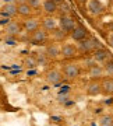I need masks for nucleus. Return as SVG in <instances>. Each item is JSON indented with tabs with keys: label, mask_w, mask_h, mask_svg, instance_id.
Here are the masks:
<instances>
[{
	"label": "nucleus",
	"mask_w": 113,
	"mask_h": 126,
	"mask_svg": "<svg viewBox=\"0 0 113 126\" xmlns=\"http://www.w3.org/2000/svg\"><path fill=\"white\" fill-rule=\"evenodd\" d=\"M57 27H59V30H62L63 32H66V34H70V32L74 30V28L77 27V23H75V20L73 17H70V16H62L59 20V23H57Z\"/></svg>",
	"instance_id": "f257e3e1"
},
{
	"label": "nucleus",
	"mask_w": 113,
	"mask_h": 126,
	"mask_svg": "<svg viewBox=\"0 0 113 126\" xmlns=\"http://www.w3.org/2000/svg\"><path fill=\"white\" fill-rule=\"evenodd\" d=\"M63 72H64V76L67 77L68 80H74L80 76V66L77 63H66L63 67Z\"/></svg>",
	"instance_id": "f03ea898"
},
{
	"label": "nucleus",
	"mask_w": 113,
	"mask_h": 126,
	"mask_svg": "<svg viewBox=\"0 0 113 126\" xmlns=\"http://www.w3.org/2000/svg\"><path fill=\"white\" fill-rule=\"evenodd\" d=\"M70 36H71V39L80 42V41L87 39V38L89 36V31H88L85 27H82V25H77V27L70 32Z\"/></svg>",
	"instance_id": "7ed1b4c3"
},
{
	"label": "nucleus",
	"mask_w": 113,
	"mask_h": 126,
	"mask_svg": "<svg viewBox=\"0 0 113 126\" xmlns=\"http://www.w3.org/2000/svg\"><path fill=\"white\" fill-rule=\"evenodd\" d=\"M92 58H94V60H95L96 63H106L109 62V60H112V53L109 52L106 48H102V49H98L94 52V55H92Z\"/></svg>",
	"instance_id": "20e7f679"
},
{
	"label": "nucleus",
	"mask_w": 113,
	"mask_h": 126,
	"mask_svg": "<svg viewBox=\"0 0 113 126\" xmlns=\"http://www.w3.org/2000/svg\"><path fill=\"white\" fill-rule=\"evenodd\" d=\"M78 55L77 48L73 44H64L63 46H60V56H63L64 59H73Z\"/></svg>",
	"instance_id": "39448f33"
},
{
	"label": "nucleus",
	"mask_w": 113,
	"mask_h": 126,
	"mask_svg": "<svg viewBox=\"0 0 113 126\" xmlns=\"http://www.w3.org/2000/svg\"><path fill=\"white\" fill-rule=\"evenodd\" d=\"M39 24H41V20L36 17H28L24 20L23 27L25 30V32H34L39 28Z\"/></svg>",
	"instance_id": "423d86ee"
},
{
	"label": "nucleus",
	"mask_w": 113,
	"mask_h": 126,
	"mask_svg": "<svg viewBox=\"0 0 113 126\" xmlns=\"http://www.w3.org/2000/svg\"><path fill=\"white\" fill-rule=\"evenodd\" d=\"M29 39H31V42H34V44H42V42H45V41L48 39V32H46L43 28H38L36 31L31 32Z\"/></svg>",
	"instance_id": "0eeeda50"
},
{
	"label": "nucleus",
	"mask_w": 113,
	"mask_h": 126,
	"mask_svg": "<svg viewBox=\"0 0 113 126\" xmlns=\"http://www.w3.org/2000/svg\"><path fill=\"white\" fill-rule=\"evenodd\" d=\"M91 36V35H89ZM88 36L87 39H82L77 44V52H80V53H91V52H94V48H92V42H91V38Z\"/></svg>",
	"instance_id": "6e6552de"
},
{
	"label": "nucleus",
	"mask_w": 113,
	"mask_h": 126,
	"mask_svg": "<svg viewBox=\"0 0 113 126\" xmlns=\"http://www.w3.org/2000/svg\"><path fill=\"white\" fill-rule=\"evenodd\" d=\"M100 83V93L103 95H112L113 94V79L112 77H105Z\"/></svg>",
	"instance_id": "1a4fd4ad"
},
{
	"label": "nucleus",
	"mask_w": 113,
	"mask_h": 126,
	"mask_svg": "<svg viewBox=\"0 0 113 126\" xmlns=\"http://www.w3.org/2000/svg\"><path fill=\"white\" fill-rule=\"evenodd\" d=\"M21 28L23 27H21L20 23H17V21H9L7 25H6V28H4V31L10 36H17L21 34Z\"/></svg>",
	"instance_id": "9d476101"
},
{
	"label": "nucleus",
	"mask_w": 113,
	"mask_h": 126,
	"mask_svg": "<svg viewBox=\"0 0 113 126\" xmlns=\"http://www.w3.org/2000/svg\"><path fill=\"white\" fill-rule=\"evenodd\" d=\"M46 80H48V83L49 84H59V83H62V80H63V74L59 72V70H56V69H52V70H49V72L46 73Z\"/></svg>",
	"instance_id": "9b49d317"
},
{
	"label": "nucleus",
	"mask_w": 113,
	"mask_h": 126,
	"mask_svg": "<svg viewBox=\"0 0 113 126\" xmlns=\"http://www.w3.org/2000/svg\"><path fill=\"white\" fill-rule=\"evenodd\" d=\"M42 10H43V13L46 14V16H53V14L57 13V10H59V6L56 4V3H53L52 0H43L42 1Z\"/></svg>",
	"instance_id": "f8f14e48"
},
{
	"label": "nucleus",
	"mask_w": 113,
	"mask_h": 126,
	"mask_svg": "<svg viewBox=\"0 0 113 126\" xmlns=\"http://www.w3.org/2000/svg\"><path fill=\"white\" fill-rule=\"evenodd\" d=\"M45 55L48 59H56L60 56V46L57 44H49L45 48Z\"/></svg>",
	"instance_id": "ddd939ff"
},
{
	"label": "nucleus",
	"mask_w": 113,
	"mask_h": 126,
	"mask_svg": "<svg viewBox=\"0 0 113 126\" xmlns=\"http://www.w3.org/2000/svg\"><path fill=\"white\" fill-rule=\"evenodd\" d=\"M87 9L91 14H100L103 11V4L100 3L99 0H89L88 4H87Z\"/></svg>",
	"instance_id": "4468645a"
},
{
	"label": "nucleus",
	"mask_w": 113,
	"mask_h": 126,
	"mask_svg": "<svg viewBox=\"0 0 113 126\" xmlns=\"http://www.w3.org/2000/svg\"><path fill=\"white\" fill-rule=\"evenodd\" d=\"M42 25H43V30H45L46 32H48V31H52V32H53L54 30L57 28V21H56L53 17L46 16V17L42 18Z\"/></svg>",
	"instance_id": "2eb2a0df"
},
{
	"label": "nucleus",
	"mask_w": 113,
	"mask_h": 126,
	"mask_svg": "<svg viewBox=\"0 0 113 126\" xmlns=\"http://www.w3.org/2000/svg\"><path fill=\"white\" fill-rule=\"evenodd\" d=\"M0 13L7 17H14L17 16V3H7L0 9Z\"/></svg>",
	"instance_id": "dca6fc26"
},
{
	"label": "nucleus",
	"mask_w": 113,
	"mask_h": 126,
	"mask_svg": "<svg viewBox=\"0 0 113 126\" xmlns=\"http://www.w3.org/2000/svg\"><path fill=\"white\" fill-rule=\"evenodd\" d=\"M88 74H89L91 80H99V79H102V77L105 76L103 67H102V66H99V64L91 66V67H89V72H88Z\"/></svg>",
	"instance_id": "f3484780"
},
{
	"label": "nucleus",
	"mask_w": 113,
	"mask_h": 126,
	"mask_svg": "<svg viewBox=\"0 0 113 126\" xmlns=\"http://www.w3.org/2000/svg\"><path fill=\"white\" fill-rule=\"evenodd\" d=\"M87 93H88V95H91V97H96V95L102 94L100 93V83L98 80H92L87 86Z\"/></svg>",
	"instance_id": "a211bd4d"
},
{
	"label": "nucleus",
	"mask_w": 113,
	"mask_h": 126,
	"mask_svg": "<svg viewBox=\"0 0 113 126\" xmlns=\"http://www.w3.org/2000/svg\"><path fill=\"white\" fill-rule=\"evenodd\" d=\"M32 11H34V10H32L31 7L25 3V1H23V3L17 4V14H18V16H21V17H24V18L31 17Z\"/></svg>",
	"instance_id": "6ab92c4d"
},
{
	"label": "nucleus",
	"mask_w": 113,
	"mask_h": 126,
	"mask_svg": "<svg viewBox=\"0 0 113 126\" xmlns=\"http://www.w3.org/2000/svg\"><path fill=\"white\" fill-rule=\"evenodd\" d=\"M103 67V73L105 74H108V77H112L113 76V59L112 60H109V62L105 63V66H102Z\"/></svg>",
	"instance_id": "aec40b11"
},
{
	"label": "nucleus",
	"mask_w": 113,
	"mask_h": 126,
	"mask_svg": "<svg viewBox=\"0 0 113 126\" xmlns=\"http://www.w3.org/2000/svg\"><path fill=\"white\" fill-rule=\"evenodd\" d=\"M34 59H35L36 64H43V63H46V60H48V58H46L45 52H36L35 55H34Z\"/></svg>",
	"instance_id": "412c9836"
},
{
	"label": "nucleus",
	"mask_w": 113,
	"mask_h": 126,
	"mask_svg": "<svg viewBox=\"0 0 113 126\" xmlns=\"http://www.w3.org/2000/svg\"><path fill=\"white\" fill-rule=\"evenodd\" d=\"M32 10H36V9H41L42 7V0H27L25 1Z\"/></svg>",
	"instance_id": "4be33fe9"
},
{
	"label": "nucleus",
	"mask_w": 113,
	"mask_h": 126,
	"mask_svg": "<svg viewBox=\"0 0 113 126\" xmlns=\"http://www.w3.org/2000/svg\"><path fill=\"white\" fill-rule=\"evenodd\" d=\"M53 35H54V38H56V41H64L67 38V34L63 32L62 30H57V28L53 31Z\"/></svg>",
	"instance_id": "5701e85b"
},
{
	"label": "nucleus",
	"mask_w": 113,
	"mask_h": 126,
	"mask_svg": "<svg viewBox=\"0 0 113 126\" xmlns=\"http://www.w3.org/2000/svg\"><path fill=\"white\" fill-rule=\"evenodd\" d=\"M91 38V42H92V48H94V52L98 49H102L103 48V45H102V42H100L98 38H95V36H89Z\"/></svg>",
	"instance_id": "b1692460"
},
{
	"label": "nucleus",
	"mask_w": 113,
	"mask_h": 126,
	"mask_svg": "<svg viewBox=\"0 0 113 126\" xmlns=\"http://www.w3.org/2000/svg\"><path fill=\"white\" fill-rule=\"evenodd\" d=\"M100 122V126H110L113 123V118L112 116H103L99 119Z\"/></svg>",
	"instance_id": "393cba45"
},
{
	"label": "nucleus",
	"mask_w": 113,
	"mask_h": 126,
	"mask_svg": "<svg viewBox=\"0 0 113 126\" xmlns=\"http://www.w3.org/2000/svg\"><path fill=\"white\" fill-rule=\"evenodd\" d=\"M84 64H85V66H88V67H91V66H95V64H96V62L94 60V58L91 56V58L84 59Z\"/></svg>",
	"instance_id": "a878e982"
},
{
	"label": "nucleus",
	"mask_w": 113,
	"mask_h": 126,
	"mask_svg": "<svg viewBox=\"0 0 113 126\" xmlns=\"http://www.w3.org/2000/svg\"><path fill=\"white\" fill-rule=\"evenodd\" d=\"M25 64H27L28 67H34L36 64V62H35V59H34V56L32 58H27L25 59Z\"/></svg>",
	"instance_id": "bb28decb"
},
{
	"label": "nucleus",
	"mask_w": 113,
	"mask_h": 126,
	"mask_svg": "<svg viewBox=\"0 0 113 126\" xmlns=\"http://www.w3.org/2000/svg\"><path fill=\"white\" fill-rule=\"evenodd\" d=\"M52 1H53V3H56L57 6H59V4H63V3H64V0H52Z\"/></svg>",
	"instance_id": "cd10ccee"
},
{
	"label": "nucleus",
	"mask_w": 113,
	"mask_h": 126,
	"mask_svg": "<svg viewBox=\"0 0 113 126\" xmlns=\"http://www.w3.org/2000/svg\"><path fill=\"white\" fill-rule=\"evenodd\" d=\"M109 42H110V44H112V45H113V35L110 36V38H109Z\"/></svg>",
	"instance_id": "c85d7f7f"
},
{
	"label": "nucleus",
	"mask_w": 113,
	"mask_h": 126,
	"mask_svg": "<svg viewBox=\"0 0 113 126\" xmlns=\"http://www.w3.org/2000/svg\"><path fill=\"white\" fill-rule=\"evenodd\" d=\"M112 1H113V0H112Z\"/></svg>",
	"instance_id": "c756f323"
}]
</instances>
